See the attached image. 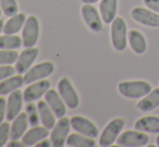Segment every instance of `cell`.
Returning <instances> with one entry per match:
<instances>
[{"mask_svg":"<svg viewBox=\"0 0 159 147\" xmlns=\"http://www.w3.org/2000/svg\"><path fill=\"white\" fill-rule=\"evenodd\" d=\"M152 89L151 83L143 80L122 81L118 84V91L121 95L129 99H142L148 94Z\"/></svg>","mask_w":159,"mask_h":147,"instance_id":"1","label":"cell"},{"mask_svg":"<svg viewBox=\"0 0 159 147\" xmlns=\"http://www.w3.org/2000/svg\"><path fill=\"white\" fill-rule=\"evenodd\" d=\"M111 43L115 50L124 51L127 47L128 32H127V24L121 17H115L111 22Z\"/></svg>","mask_w":159,"mask_h":147,"instance_id":"2","label":"cell"},{"mask_svg":"<svg viewBox=\"0 0 159 147\" xmlns=\"http://www.w3.org/2000/svg\"><path fill=\"white\" fill-rule=\"evenodd\" d=\"M125 127V120L121 118H115L113 119L103 130L100 136V145L103 147H108L113 145L117 141L118 136L121 133Z\"/></svg>","mask_w":159,"mask_h":147,"instance_id":"3","label":"cell"},{"mask_svg":"<svg viewBox=\"0 0 159 147\" xmlns=\"http://www.w3.org/2000/svg\"><path fill=\"white\" fill-rule=\"evenodd\" d=\"M39 21L35 15H30L26 19V22L22 30V39L23 44L26 48L35 47L39 38Z\"/></svg>","mask_w":159,"mask_h":147,"instance_id":"4","label":"cell"},{"mask_svg":"<svg viewBox=\"0 0 159 147\" xmlns=\"http://www.w3.org/2000/svg\"><path fill=\"white\" fill-rule=\"evenodd\" d=\"M149 141V137L146 133H143L142 131H132L128 130L120 133L117 139V144L119 146L125 147H139L145 146Z\"/></svg>","mask_w":159,"mask_h":147,"instance_id":"5","label":"cell"},{"mask_svg":"<svg viewBox=\"0 0 159 147\" xmlns=\"http://www.w3.org/2000/svg\"><path fill=\"white\" fill-rule=\"evenodd\" d=\"M70 127V119H68L67 117L60 118V120L52 128V132H51V143H52V146L62 147L66 144V140L68 137Z\"/></svg>","mask_w":159,"mask_h":147,"instance_id":"6","label":"cell"},{"mask_svg":"<svg viewBox=\"0 0 159 147\" xmlns=\"http://www.w3.org/2000/svg\"><path fill=\"white\" fill-rule=\"evenodd\" d=\"M53 72H54V64L52 62H42L37 65L30 67L24 75V81L25 83L30 84L38 80L44 79L49 77Z\"/></svg>","mask_w":159,"mask_h":147,"instance_id":"7","label":"cell"},{"mask_svg":"<svg viewBox=\"0 0 159 147\" xmlns=\"http://www.w3.org/2000/svg\"><path fill=\"white\" fill-rule=\"evenodd\" d=\"M57 90H59L60 95L62 96V99L64 100L65 104L67 105V107L74 108L78 107L79 105V97L76 92L75 88L71 84L70 80L66 77H63L57 83Z\"/></svg>","mask_w":159,"mask_h":147,"instance_id":"8","label":"cell"},{"mask_svg":"<svg viewBox=\"0 0 159 147\" xmlns=\"http://www.w3.org/2000/svg\"><path fill=\"white\" fill-rule=\"evenodd\" d=\"M81 15L84 17V21L86 22L87 26L91 30L96 33L102 30L103 20L94 6H92L90 3H84L81 7Z\"/></svg>","mask_w":159,"mask_h":147,"instance_id":"9","label":"cell"},{"mask_svg":"<svg viewBox=\"0 0 159 147\" xmlns=\"http://www.w3.org/2000/svg\"><path fill=\"white\" fill-rule=\"evenodd\" d=\"M38 54H39V49L35 47L26 48L19 54L16 62H15V70L19 74H25L32 67L33 63L36 61Z\"/></svg>","mask_w":159,"mask_h":147,"instance_id":"10","label":"cell"},{"mask_svg":"<svg viewBox=\"0 0 159 147\" xmlns=\"http://www.w3.org/2000/svg\"><path fill=\"white\" fill-rule=\"evenodd\" d=\"M131 16L134 21L149 27H159V13L153 12L151 9L136 7L131 11Z\"/></svg>","mask_w":159,"mask_h":147,"instance_id":"11","label":"cell"},{"mask_svg":"<svg viewBox=\"0 0 159 147\" xmlns=\"http://www.w3.org/2000/svg\"><path fill=\"white\" fill-rule=\"evenodd\" d=\"M71 128L78 133H81L89 137H96L98 134V127L91 120L82 117V116H74L70 119Z\"/></svg>","mask_w":159,"mask_h":147,"instance_id":"12","label":"cell"},{"mask_svg":"<svg viewBox=\"0 0 159 147\" xmlns=\"http://www.w3.org/2000/svg\"><path fill=\"white\" fill-rule=\"evenodd\" d=\"M50 89V81L46 79H41L30 83L24 91V101L30 103V102L37 101L42 95L47 93Z\"/></svg>","mask_w":159,"mask_h":147,"instance_id":"13","label":"cell"},{"mask_svg":"<svg viewBox=\"0 0 159 147\" xmlns=\"http://www.w3.org/2000/svg\"><path fill=\"white\" fill-rule=\"evenodd\" d=\"M24 95L19 89L10 93L7 101V120L13 121L21 114Z\"/></svg>","mask_w":159,"mask_h":147,"instance_id":"14","label":"cell"},{"mask_svg":"<svg viewBox=\"0 0 159 147\" xmlns=\"http://www.w3.org/2000/svg\"><path fill=\"white\" fill-rule=\"evenodd\" d=\"M44 99L50 108L53 110L57 118H62L66 114V104L64 100L60 95V93L54 89H49L47 93L44 94Z\"/></svg>","mask_w":159,"mask_h":147,"instance_id":"15","label":"cell"},{"mask_svg":"<svg viewBox=\"0 0 159 147\" xmlns=\"http://www.w3.org/2000/svg\"><path fill=\"white\" fill-rule=\"evenodd\" d=\"M49 133V129L44 126H34L30 130H28L22 137V141L26 146H35L38 142L46 139Z\"/></svg>","mask_w":159,"mask_h":147,"instance_id":"16","label":"cell"},{"mask_svg":"<svg viewBox=\"0 0 159 147\" xmlns=\"http://www.w3.org/2000/svg\"><path fill=\"white\" fill-rule=\"evenodd\" d=\"M28 116L26 113H21L11 124L10 130V139L11 140H20L23 137V135L26 133L28 127Z\"/></svg>","mask_w":159,"mask_h":147,"instance_id":"17","label":"cell"},{"mask_svg":"<svg viewBox=\"0 0 159 147\" xmlns=\"http://www.w3.org/2000/svg\"><path fill=\"white\" fill-rule=\"evenodd\" d=\"M134 129L146 133H159V117L146 116L136 120Z\"/></svg>","mask_w":159,"mask_h":147,"instance_id":"18","label":"cell"},{"mask_svg":"<svg viewBox=\"0 0 159 147\" xmlns=\"http://www.w3.org/2000/svg\"><path fill=\"white\" fill-rule=\"evenodd\" d=\"M37 108L39 111V117L41 120L42 124L46 128H48L49 130L52 129L55 126L57 121H55V114L53 113V110L50 108V106L48 105L46 101H39L37 104Z\"/></svg>","mask_w":159,"mask_h":147,"instance_id":"19","label":"cell"},{"mask_svg":"<svg viewBox=\"0 0 159 147\" xmlns=\"http://www.w3.org/2000/svg\"><path fill=\"white\" fill-rule=\"evenodd\" d=\"M117 13V0H101L100 14L103 22L109 24L114 21Z\"/></svg>","mask_w":159,"mask_h":147,"instance_id":"20","label":"cell"},{"mask_svg":"<svg viewBox=\"0 0 159 147\" xmlns=\"http://www.w3.org/2000/svg\"><path fill=\"white\" fill-rule=\"evenodd\" d=\"M24 83H25L24 77H22L21 74L16 76H11V77L0 81V95L10 94L11 92L21 88Z\"/></svg>","mask_w":159,"mask_h":147,"instance_id":"21","label":"cell"},{"mask_svg":"<svg viewBox=\"0 0 159 147\" xmlns=\"http://www.w3.org/2000/svg\"><path fill=\"white\" fill-rule=\"evenodd\" d=\"M26 19L27 17L24 13H17L13 16H10L3 26V33L7 35H15L23 28Z\"/></svg>","mask_w":159,"mask_h":147,"instance_id":"22","label":"cell"},{"mask_svg":"<svg viewBox=\"0 0 159 147\" xmlns=\"http://www.w3.org/2000/svg\"><path fill=\"white\" fill-rule=\"evenodd\" d=\"M128 40L131 49L136 53V54H143L146 51V40L143 34L135 29H132L128 33Z\"/></svg>","mask_w":159,"mask_h":147,"instance_id":"23","label":"cell"},{"mask_svg":"<svg viewBox=\"0 0 159 147\" xmlns=\"http://www.w3.org/2000/svg\"><path fill=\"white\" fill-rule=\"evenodd\" d=\"M138 108L142 111H149L159 106V88L153 89L138 103Z\"/></svg>","mask_w":159,"mask_h":147,"instance_id":"24","label":"cell"},{"mask_svg":"<svg viewBox=\"0 0 159 147\" xmlns=\"http://www.w3.org/2000/svg\"><path fill=\"white\" fill-rule=\"evenodd\" d=\"M66 144L71 147H94L95 141L93 137H89L81 133H73L68 135Z\"/></svg>","mask_w":159,"mask_h":147,"instance_id":"25","label":"cell"},{"mask_svg":"<svg viewBox=\"0 0 159 147\" xmlns=\"http://www.w3.org/2000/svg\"><path fill=\"white\" fill-rule=\"evenodd\" d=\"M23 44V39L16 35H7L0 36V49L3 50H17Z\"/></svg>","mask_w":159,"mask_h":147,"instance_id":"26","label":"cell"},{"mask_svg":"<svg viewBox=\"0 0 159 147\" xmlns=\"http://www.w3.org/2000/svg\"><path fill=\"white\" fill-rule=\"evenodd\" d=\"M19 57L16 50H3L0 49V65H11L15 63Z\"/></svg>","mask_w":159,"mask_h":147,"instance_id":"27","label":"cell"},{"mask_svg":"<svg viewBox=\"0 0 159 147\" xmlns=\"http://www.w3.org/2000/svg\"><path fill=\"white\" fill-rule=\"evenodd\" d=\"M1 10L7 16H13L19 12V6L16 0H0Z\"/></svg>","mask_w":159,"mask_h":147,"instance_id":"28","label":"cell"},{"mask_svg":"<svg viewBox=\"0 0 159 147\" xmlns=\"http://www.w3.org/2000/svg\"><path fill=\"white\" fill-rule=\"evenodd\" d=\"M33 102H30V104L27 105V109H26V114L28 116V121L30 122L32 126H37L38 122H39V111H38V108L36 107L34 104H32Z\"/></svg>","mask_w":159,"mask_h":147,"instance_id":"29","label":"cell"},{"mask_svg":"<svg viewBox=\"0 0 159 147\" xmlns=\"http://www.w3.org/2000/svg\"><path fill=\"white\" fill-rule=\"evenodd\" d=\"M11 126L8 122H2L0 124V147L4 146L10 137Z\"/></svg>","mask_w":159,"mask_h":147,"instance_id":"30","label":"cell"},{"mask_svg":"<svg viewBox=\"0 0 159 147\" xmlns=\"http://www.w3.org/2000/svg\"><path fill=\"white\" fill-rule=\"evenodd\" d=\"M15 72V68L11 65H0V81L13 76Z\"/></svg>","mask_w":159,"mask_h":147,"instance_id":"31","label":"cell"},{"mask_svg":"<svg viewBox=\"0 0 159 147\" xmlns=\"http://www.w3.org/2000/svg\"><path fill=\"white\" fill-rule=\"evenodd\" d=\"M7 117V101L3 97H0V124Z\"/></svg>","mask_w":159,"mask_h":147,"instance_id":"32","label":"cell"},{"mask_svg":"<svg viewBox=\"0 0 159 147\" xmlns=\"http://www.w3.org/2000/svg\"><path fill=\"white\" fill-rule=\"evenodd\" d=\"M143 1L148 9H151L154 12L159 13V0H143Z\"/></svg>","mask_w":159,"mask_h":147,"instance_id":"33","label":"cell"},{"mask_svg":"<svg viewBox=\"0 0 159 147\" xmlns=\"http://www.w3.org/2000/svg\"><path fill=\"white\" fill-rule=\"evenodd\" d=\"M8 146L9 147H25L26 145L23 143V141L20 142L19 140H11L8 143Z\"/></svg>","mask_w":159,"mask_h":147,"instance_id":"34","label":"cell"},{"mask_svg":"<svg viewBox=\"0 0 159 147\" xmlns=\"http://www.w3.org/2000/svg\"><path fill=\"white\" fill-rule=\"evenodd\" d=\"M51 145H52V143H51V140L49 141V140H41L40 142H38L37 144H36V147H50Z\"/></svg>","mask_w":159,"mask_h":147,"instance_id":"35","label":"cell"},{"mask_svg":"<svg viewBox=\"0 0 159 147\" xmlns=\"http://www.w3.org/2000/svg\"><path fill=\"white\" fill-rule=\"evenodd\" d=\"M84 3H90V4H92V3H95V2H98V0H81Z\"/></svg>","mask_w":159,"mask_h":147,"instance_id":"36","label":"cell"},{"mask_svg":"<svg viewBox=\"0 0 159 147\" xmlns=\"http://www.w3.org/2000/svg\"><path fill=\"white\" fill-rule=\"evenodd\" d=\"M3 26H4L3 21H1V20H0V34H1V33L3 32Z\"/></svg>","mask_w":159,"mask_h":147,"instance_id":"37","label":"cell"},{"mask_svg":"<svg viewBox=\"0 0 159 147\" xmlns=\"http://www.w3.org/2000/svg\"><path fill=\"white\" fill-rule=\"evenodd\" d=\"M156 143H157V146H159V135L157 136V139H156Z\"/></svg>","mask_w":159,"mask_h":147,"instance_id":"38","label":"cell"},{"mask_svg":"<svg viewBox=\"0 0 159 147\" xmlns=\"http://www.w3.org/2000/svg\"><path fill=\"white\" fill-rule=\"evenodd\" d=\"M1 12H2V10H1V6H0V16H1Z\"/></svg>","mask_w":159,"mask_h":147,"instance_id":"39","label":"cell"}]
</instances>
